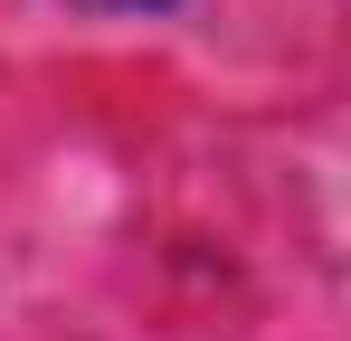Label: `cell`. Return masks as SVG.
I'll return each instance as SVG.
<instances>
[{
  "label": "cell",
  "instance_id": "cell-1",
  "mask_svg": "<svg viewBox=\"0 0 351 341\" xmlns=\"http://www.w3.org/2000/svg\"><path fill=\"white\" fill-rule=\"evenodd\" d=\"M95 10H133V0H95Z\"/></svg>",
  "mask_w": 351,
  "mask_h": 341
}]
</instances>
